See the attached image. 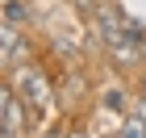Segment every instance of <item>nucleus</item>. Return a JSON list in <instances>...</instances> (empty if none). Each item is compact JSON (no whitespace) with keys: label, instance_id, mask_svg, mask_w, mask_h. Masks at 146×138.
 <instances>
[{"label":"nucleus","instance_id":"nucleus-1","mask_svg":"<svg viewBox=\"0 0 146 138\" xmlns=\"http://www.w3.org/2000/svg\"><path fill=\"white\" fill-rule=\"evenodd\" d=\"M9 84H13V92H17L34 113H46L50 101H54V84H50V75H46L38 63H17V67L9 71Z\"/></svg>","mask_w":146,"mask_h":138},{"label":"nucleus","instance_id":"nucleus-2","mask_svg":"<svg viewBox=\"0 0 146 138\" xmlns=\"http://www.w3.org/2000/svg\"><path fill=\"white\" fill-rule=\"evenodd\" d=\"M84 92H88V75H84L79 67H67V75L54 84V96H58L63 109H75V105L84 101Z\"/></svg>","mask_w":146,"mask_h":138},{"label":"nucleus","instance_id":"nucleus-3","mask_svg":"<svg viewBox=\"0 0 146 138\" xmlns=\"http://www.w3.org/2000/svg\"><path fill=\"white\" fill-rule=\"evenodd\" d=\"M29 105L13 92V101H9V109H4V121H0V130H13V134H21V138H29Z\"/></svg>","mask_w":146,"mask_h":138},{"label":"nucleus","instance_id":"nucleus-4","mask_svg":"<svg viewBox=\"0 0 146 138\" xmlns=\"http://www.w3.org/2000/svg\"><path fill=\"white\" fill-rule=\"evenodd\" d=\"M50 46H54V55L63 59L67 67H79V55H84V50H79V42H75V34H63V29H58V34L50 38Z\"/></svg>","mask_w":146,"mask_h":138},{"label":"nucleus","instance_id":"nucleus-5","mask_svg":"<svg viewBox=\"0 0 146 138\" xmlns=\"http://www.w3.org/2000/svg\"><path fill=\"white\" fill-rule=\"evenodd\" d=\"M100 105H104V109H113V113H129V101H125V88H121V84H109V88H104L100 92Z\"/></svg>","mask_w":146,"mask_h":138},{"label":"nucleus","instance_id":"nucleus-6","mask_svg":"<svg viewBox=\"0 0 146 138\" xmlns=\"http://www.w3.org/2000/svg\"><path fill=\"white\" fill-rule=\"evenodd\" d=\"M0 17L13 21V25H25L29 21V4L25 0H0Z\"/></svg>","mask_w":146,"mask_h":138},{"label":"nucleus","instance_id":"nucleus-7","mask_svg":"<svg viewBox=\"0 0 146 138\" xmlns=\"http://www.w3.org/2000/svg\"><path fill=\"white\" fill-rule=\"evenodd\" d=\"M113 138H146V117L125 113V121L117 126V134H113Z\"/></svg>","mask_w":146,"mask_h":138},{"label":"nucleus","instance_id":"nucleus-8","mask_svg":"<svg viewBox=\"0 0 146 138\" xmlns=\"http://www.w3.org/2000/svg\"><path fill=\"white\" fill-rule=\"evenodd\" d=\"M9 101H13V84L4 80V84H0V121H4V109H9Z\"/></svg>","mask_w":146,"mask_h":138},{"label":"nucleus","instance_id":"nucleus-9","mask_svg":"<svg viewBox=\"0 0 146 138\" xmlns=\"http://www.w3.org/2000/svg\"><path fill=\"white\" fill-rule=\"evenodd\" d=\"M134 113H138V117H146V96H138V101H134Z\"/></svg>","mask_w":146,"mask_h":138},{"label":"nucleus","instance_id":"nucleus-10","mask_svg":"<svg viewBox=\"0 0 146 138\" xmlns=\"http://www.w3.org/2000/svg\"><path fill=\"white\" fill-rule=\"evenodd\" d=\"M138 80H142V88H146V67H138Z\"/></svg>","mask_w":146,"mask_h":138},{"label":"nucleus","instance_id":"nucleus-11","mask_svg":"<svg viewBox=\"0 0 146 138\" xmlns=\"http://www.w3.org/2000/svg\"><path fill=\"white\" fill-rule=\"evenodd\" d=\"M63 138H88V134H79V130H75V134H63Z\"/></svg>","mask_w":146,"mask_h":138},{"label":"nucleus","instance_id":"nucleus-12","mask_svg":"<svg viewBox=\"0 0 146 138\" xmlns=\"http://www.w3.org/2000/svg\"><path fill=\"white\" fill-rule=\"evenodd\" d=\"M42 138H58V134H42Z\"/></svg>","mask_w":146,"mask_h":138}]
</instances>
